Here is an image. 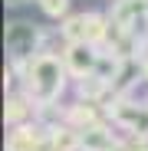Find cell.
<instances>
[{
  "label": "cell",
  "mask_w": 148,
  "mask_h": 151,
  "mask_svg": "<svg viewBox=\"0 0 148 151\" xmlns=\"http://www.w3.org/2000/svg\"><path fill=\"white\" fill-rule=\"evenodd\" d=\"M112 20H105L102 13H76V17H66V23L59 27L66 43H99L109 36Z\"/></svg>",
  "instance_id": "cell-2"
},
{
  "label": "cell",
  "mask_w": 148,
  "mask_h": 151,
  "mask_svg": "<svg viewBox=\"0 0 148 151\" xmlns=\"http://www.w3.org/2000/svg\"><path fill=\"white\" fill-rule=\"evenodd\" d=\"M40 10H43L46 17L59 20V17H66V10H69V0H40Z\"/></svg>",
  "instance_id": "cell-11"
},
{
  "label": "cell",
  "mask_w": 148,
  "mask_h": 151,
  "mask_svg": "<svg viewBox=\"0 0 148 151\" xmlns=\"http://www.w3.org/2000/svg\"><path fill=\"white\" fill-rule=\"evenodd\" d=\"M82 151H115V138L105 125H89L82 128Z\"/></svg>",
  "instance_id": "cell-7"
},
{
  "label": "cell",
  "mask_w": 148,
  "mask_h": 151,
  "mask_svg": "<svg viewBox=\"0 0 148 151\" xmlns=\"http://www.w3.org/2000/svg\"><path fill=\"white\" fill-rule=\"evenodd\" d=\"M66 122H69V125H76V128L82 132V128H89V125L99 122V115H95L92 102H86V105H69V109H66Z\"/></svg>",
  "instance_id": "cell-9"
},
{
  "label": "cell",
  "mask_w": 148,
  "mask_h": 151,
  "mask_svg": "<svg viewBox=\"0 0 148 151\" xmlns=\"http://www.w3.org/2000/svg\"><path fill=\"white\" fill-rule=\"evenodd\" d=\"M36 151H56V148H53V141H49V138H46V141H43V145H40Z\"/></svg>",
  "instance_id": "cell-12"
},
{
  "label": "cell",
  "mask_w": 148,
  "mask_h": 151,
  "mask_svg": "<svg viewBox=\"0 0 148 151\" xmlns=\"http://www.w3.org/2000/svg\"><path fill=\"white\" fill-rule=\"evenodd\" d=\"M49 128L43 125H13V132L7 135V151H36L49 135H43Z\"/></svg>",
  "instance_id": "cell-5"
},
{
  "label": "cell",
  "mask_w": 148,
  "mask_h": 151,
  "mask_svg": "<svg viewBox=\"0 0 148 151\" xmlns=\"http://www.w3.org/2000/svg\"><path fill=\"white\" fill-rule=\"evenodd\" d=\"M36 43H40V30L33 27V23H7V46H10V53L13 59H30L36 53Z\"/></svg>",
  "instance_id": "cell-3"
},
{
  "label": "cell",
  "mask_w": 148,
  "mask_h": 151,
  "mask_svg": "<svg viewBox=\"0 0 148 151\" xmlns=\"http://www.w3.org/2000/svg\"><path fill=\"white\" fill-rule=\"evenodd\" d=\"M49 141L56 151H82V132L76 125H56L49 128Z\"/></svg>",
  "instance_id": "cell-8"
},
{
  "label": "cell",
  "mask_w": 148,
  "mask_h": 151,
  "mask_svg": "<svg viewBox=\"0 0 148 151\" xmlns=\"http://www.w3.org/2000/svg\"><path fill=\"white\" fill-rule=\"evenodd\" d=\"M30 102H33L30 95H10V102H7V105H10V109H7V125H10V128L27 122V115H30Z\"/></svg>",
  "instance_id": "cell-10"
},
{
  "label": "cell",
  "mask_w": 148,
  "mask_h": 151,
  "mask_svg": "<svg viewBox=\"0 0 148 151\" xmlns=\"http://www.w3.org/2000/svg\"><path fill=\"white\" fill-rule=\"evenodd\" d=\"M7 4H10V7H20V4H27V0H7Z\"/></svg>",
  "instance_id": "cell-13"
},
{
  "label": "cell",
  "mask_w": 148,
  "mask_h": 151,
  "mask_svg": "<svg viewBox=\"0 0 148 151\" xmlns=\"http://www.w3.org/2000/svg\"><path fill=\"white\" fill-rule=\"evenodd\" d=\"M23 79H27V95L33 99V109L56 102L63 86H66V69L59 66L56 56L49 53H36L27 59V69H23Z\"/></svg>",
  "instance_id": "cell-1"
},
{
  "label": "cell",
  "mask_w": 148,
  "mask_h": 151,
  "mask_svg": "<svg viewBox=\"0 0 148 151\" xmlns=\"http://www.w3.org/2000/svg\"><path fill=\"white\" fill-rule=\"evenodd\" d=\"M99 53H95V43H69L66 49V69L76 76V79H86V76L95 72Z\"/></svg>",
  "instance_id": "cell-4"
},
{
  "label": "cell",
  "mask_w": 148,
  "mask_h": 151,
  "mask_svg": "<svg viewBox=\"0 0 148 151\" xmlns=\"http://www.w3.org/2000/svg\"><path fill=\"white\" fill-rule=\"evenodd\" d=\"M109 115L122 125L125 132L135 135H148V109L145 105H129V102H118L115 109H109Z\"/></svg>",
  "instance_id": "cell-6"
}]
</instances>
